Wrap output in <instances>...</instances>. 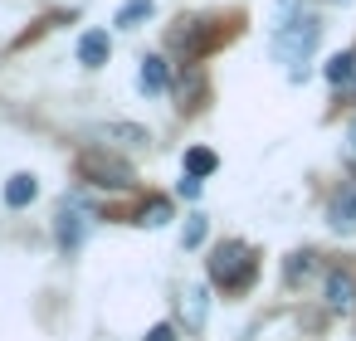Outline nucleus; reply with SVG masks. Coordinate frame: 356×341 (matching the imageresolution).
Instances as JSON below:
<instances>
[{
  "label": "nucleus",
  "instance_id": "obj_14",
  "mask_svg": "<svg viewBox=\"0 0 356 341\" xmlns=\"http://www.w3.org/2000/svg\"><path fill=\"white\" fill-rule=\"evenodd\" d=\"M152 10H156V0H127V6L118 10V20H113V25H118V30H137Z\"/></svg>",
  "mask_w": 356,
  "mask_h": 341
},
{
  "label": "nucleus",
  "instance_id": "obj_15",
  "mask_svg": "<svg viewBox=\"0 0 356 341\" xmlns=\"http://www.w3.org/2000/svg\"><path fill=\"white\" fill-rule=\"evenodd\" d=\"M322 74H327V83H332V88H341V83H346V78L356 74V54H332Z\"/></svg>",
  "mask_w": 356,
  "mask_h": 341
},
{
  "label": "nucleus",
  "instance_id": "obj_13",
  "mask_svg": "<svg viewBox=\"0 0 356 341\" xmlns=\"http://www.w3.org/2000/svg\"><path fill=\"white\" fill-rule=\"evenodd\" d=\"M166 219H171V200H161V195H152V200L137 210V224H142V229H161Z\"/></svg>",
  "mask_w": 356,
  "mask_h": 341
},
{
  "label": "nucleus",
  "instance_id": "obj_17",
  "mask_svg": "<svg viewBox=\"0 0 356 341\" xmlns=\"http://www.w3.org/2000/svg\"><path fill=\"white\" fill-rule=\"evenodd\" d=\"M200 239H205V215H191V224L181 229V244H186V249H195Z\"/></svg>",
  "mask_w": 356,
  "mask_h": 341
},
{
  "label": "nucleus",
  "instance_id": "obj_8",
  "mask_svg": "<svg viewBox=\"0 0 356 341\" xmlns=\"http://www.w3.org/2000/svg\"><path fill=\"white\" fill-rule=\"evenodd\" d=\"M181 317H186V331H205V317H210V292L205 283H191L181 292Z\"/></svg>",
  "mask_w": 356,
  "mask_h": 341
},
{
  "label": "nucleus",
  "instance_id": "obj_10",
  "mask_svg": "<svg viewBox=\"0 0 356 341\" xmlns=\"http://www.w3.org/2000/svg\"><path fill=\"white\" fill-rule=\"evenodd\" d=\"M40 200V181L30 176V171H15L10 181H6V205L10 210H25V205H35Z\"/></svg>",
  "mask_w": 356,
  "mask_h": 341
},
{
  "label": "nucleus",
  "instance_id": "obj_16",
  "mask_svg": "<svg viewBox=\"0 0 356 341\" xmlns=\"http://www.w3.org/2000/svg\"><path fill=\"white\" fill-rule=\"evenodd\" d=\"M307 273H312V253L302 249V253H293V258H288V268H283V278H288V283H302Z\"/></svg>",
  "mask_w": 356,
  "mask_h": 341
},
{
  "label": "nucleus",
  "instance_id": "obj_4",
  "mask_svg": "<svg viewBox=\"0 0 356 341\" xmlns=\"http://www.w3.org/2000/svg\"><path fill=\"white\" fill-rule=\"evenodd\" d=\"M88 229H93V210L79 200V195H69L64 205H59V219H54V239H59V249H79L83 239H88Z\"/></svg>",
  "mask_w": 356,
  "mask_h": 341
},
{
  "label": "nucleus",
  "instance_id": "obj_18",
  "mask_svg": "<svg viewBox=\"0 0 356 341\" xmlns=\"http://www.w3.org/2000/svg\"><path fill=\"white\" fill-rule=\"evenodd\" d=\"M142 341H176V326H171V322H156V326H152Z\"/></svg>",
  "mask_w": 356,
  "mask_h": 341
},
{
  "label": "nucleus",
  "instance_id": "obj_20",
  "mask_svg": "<svg viewBox=\"0 0 356 341\" xmlns=\"http://www.w3.org/2000/svg\"><path fill=\"white\" fill-rule=\"evenodd\" d=\"M346 156L356 161V122H351V132H346Z\"/></svg>",
  "mask_w": 356,
  "mask_h": 341
},
{
  "label": "nucleus",
  "instance_id": "obj_12",
  "mask_svg": "<svg viewBox=\"0 0 356 341\" xmlns=\"http://www.w3.org/2000/svg\"><path fill=\"white\" fill-rule=\"evenodd\" d=\"M215 166H220V156L210 147H191L186 151V176H200L205 181V176H215Z\"/></svg>",
  "mask_w": 356,
  "mask_h": 341
},
{
  "label": "nucleus",
  "instance_id": "obj_9",
  "mask_svg": "<svg viewBox=\"0 0 356 341\" xmlns=\"http://www.w3.org/2000/svg\"><path fill=\"white\" fill-rule=\"evenodd\" d=\"M113 59V40H108V30H88V35H79V64L83 69H103Z\"/></svg>",
  "mask_w": 356,
  "mask_h": 341
},
{
  "label": "nucleus",
  "instance_id": "obj_2",
  "mask_svg": "<svg viewBox=\"0 0 356 341\" xmlns=\"http://www.w3.org/2000/svg\"><path fill=\"white\" fill-rule=\"evenodd\" d=\"M205 268H210V283L225 288V292H244V288L259 278V258H254V249L239 244V239H225V244L210 253Z\"/></svg>",
  "mask_w": 356,
  "mask_h": 341
},
{
  "label": "nucleus",
  "instance_id": "obj_1",
  "mask_svg": "<svg viewBox=\"0 0 356 341\" xmlns=\"http://www.w3.org/2000/svg\"><path fill=\"white\" fill-rule=\"evenodd\" d=\"M317 40H322V20H317V15H288V20L273 30L268 49H273V59H278V64H288V74H293V78H307V69H302V64L312 59Z\"/></svg>",
  "mask_w": 356,
  "mask_h": 341
},
{
  "label": "nucleus",
  "instance_id": "obj_3",
  "mask_svg": "<svg viewBox=\"0 0 356 341\" xmlns=\"http://www.w3.org/2000/svg\"><path fill=\"white\" fill-rule=\"evenodd\" d=\"M79 176L103 185V190H127L132 185V166L122 156H113L108 147H83L79 151Z\"/></svg>",
  "mask_w": 356,
  "mask_h": 341
},
{
  "label": "nucleus",
  "instance_id": "obj_11",
  "mask_svg": "<svg viewBox=\"0 0 356 341\" xmlns=\"http://www.w3.org/2000/svg\"><path fill=\"white\" fill-rule=\"evenodd\" d=\"M137 88H142L147 98H156V93H166V59H156V54H147V59H142V69H137Z\"/></svg>",
  "mask_w": 356,
  "mask_h": 341
},
{
  "label": "nucleus",
  "instance_id": "obj_5",
  "mask_svg": "<svg viewBox=\"0 0 356 341\" xmlns=\"http://www.w3.org/2000/svg\"><path fill=\"white\" fill-rule=\"evenodd\" d=\"M93 137H98L103 147L113 142V147H127V151H137V147H147V142H152V132H147V127H137V122H103V127H93Z\"/></svg>",
  "mask_w": 356,
  "mask_h": 341
},
{
  "label": "nucleus",
  "instance_id": "obj_7",
  "mask_svg": "<svg viewBox=\"0 0 356 341\" xmlns=\"http://www.w3.org/2000/svg\"><path fill=\"white\" fill-rule=\"evenodd\" d=\"M322 292H327V307H332V312H351V307H356V278H351L346 268H332Z\"/></svg>",
  "mask_w": 356,
  "mask_h": 341
},
{
  "label": "nucleus",
  "instance_id": "obj_19",
  "mask_svg": "<svg viewBox=\"0 0 356 341\" xmlns=\"http://www.w3.org/2000/svg\"><path fill=\"white\" fill-rule=\"evenodd\" d=\"M181 195L195 200V195H200V176H181Z\"/></svg>",
  "mask_w": 356,
  "mask_h": 341
},
{
  "label": "nucleus",
  "instance_id": "obj_6",
  "mask_svg": "<svg viewBox=\"0 0 356 341\" xmlns=\"http://www.w3.org/2000/svg\"><path fill=\"white\" fill-rule=\"evenodd\" d=\"M327 224L337 234H356V185H341L327 205Z\"/></svg>",
  "mask_w": 356,
  "mask_h": 341
}]
</instances>
